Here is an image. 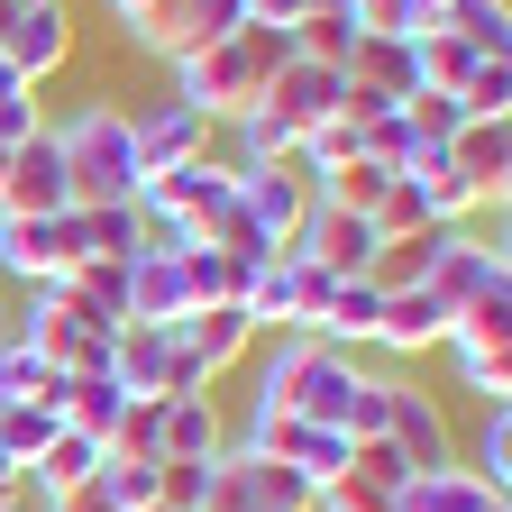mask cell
Instances as JSON below:
<instances>
[{"instance_id": "obj_1", "label": "cell", "mask_w": 512, "mask_h": 512, "mask_svg": "<svg viewBox=\"0 0 512 512\" xmlns=\"http://www.w3.org/2000/svg\"><path fill=\"white\" fill-rule=\"evenodd\" d=\"M384 394H394V375H366L348 348H320L302 330H275V357H266V375H256V412L320 421V430H339L348 448L384 430Z\"/></svg>"}, {"instance_id": "obj_2", "label": "cell", "mask_w": 512, "mask_h": 512, "mask_svg": "<svg viewBox=\"0 0 512 512\" xmlns=\"http://www.w3.org/2000/svg\"><path fill=\"white\" fill-rule=\"evenodd\" d=\"M293 64V28H229L220 46H202V55H183L174 64V101L183 110H202L211 128H229V119H247L256 101H266V83Z\"/></svg>"}, {"instance_id": "obj_3", "label": "cell", "mask_w": 512, "mask_h": 512, "mask_svg": "<svg viewBox=\"0 0 512 512\" xmlns=\"http://www.w3.org/2000/svg\"><path fill=\"white\" fill-rule=\"evenodd\" d=\"M55 156H64V183H74V211H101V202H138V138H128V110L119 101H83L55 119Z\"/></svg>"}, {"instance_id": "obj_4", "label": "cell", "mask_w": 512, "mask_h": 512, "mask_svg": "<svg viewBox=\"0 0 512 512\" xmlns=\"http://www.w3.org/2000/svg\"><path fill=\"white\" fill-rule=\"evenodd\" d=\"M10 339L37 348L55 375H101V366H110V339H119V320H101L92 302H74L64 284H37L28 311L10 320Z\"/></svg>"}, {"instance_id": "obj_5", "label": "cell", "mask_w": 512, "mask_h": 512, "mask_svg": "<svg viewBox=\"0 0 512 512\" xmlns=\"http://www.w3.org/2000/svg\"><path fill=\"white\" fill-rule=\"evenodd\" d=\"M128 211H147V220H174L183 238H211L229 211H238V165L211 147V156H192V165H165L138 183V202Z\"/></svg>"}, {"instance_id": "obj_6", "label": "cell", "mask_w": 512, "mask_h": 512, "mask_svg": "<svg viewBox=\"0 0 512 512\" xmlns=\"http://www.w3.org/2000/svg\"><path fill=\"white\" fill-rule=\"evenodd\" d=\"M229 448L293 467L311 494L330 485V476H348V439H339V430H320V421H293V412H256V403H247V421H238V439H229Z\"/></svg>"}, {"instance_id": "obj_7", "label": "cell", "mask_w": 512, "mask_h": 512, "mask_svg": "<svg viewBox=\"0 0 512 512\" xmlns=\"http://www.w3.org/2000/svg\"><path fill=\"white\" fill-rule=\"evenodd\" d=\"M494 284H512V256H503V238H485V229H430L421 293H430L439 311H467V302H476V293H494Z\"/></svg>"}, {"instance_id": "obj_8", "label": "cell", "mask_w": 512, "mask_h": 512, "mask_svg": "<svg viewBox=\"0 0 512 512\" xmlns=\"http://www.w3.org/2000/svg\"><path fill=\"white\" fill-rule=\"evenodd\" d=\"M110 375H119V394H138V403H165V394H211V384L183 366V348H174L165 320H119V339H110Z\"/></svg>"}, {"instance_id": "obj_9", "label": "cell", "mask_w": 512, "mask_h": 512, "mask_svg": "<svg viewBox=\"0 0 512 512\" xmlns=\"http://www.w3.org/2000/svg\"><path fill=\"white\" fill-rule=\"evenodd\" d=\"M83 220L74 211H55V220H0V275H10V284H64V275H74L83 266Z\"/></svg>"}, {"instance_id": "obj_10", "label": "cell", "mask_w": 512, "mask_h": 512, "mask_svg": "<svg viewBox=\"0 0 512 512\" xmlns=\"http://www.w3.org/2000/svg\"><path fill=\"white\" fill-rule=\"evenodd\" d=\"M229 28H247V0H165V10H147L138 28H128V46L156 55V64H183V55L220 46Z\"/></svg>"}, {"instance_id": "obj_11", "label": "cell", "mask_w": 512, "mask_h": 512, "mask_svg": "<svg viewBox=\"0 0 512 512\" xmlns=\"http://www.w3.org/2000/svg\"><path fill=\"white\" fill-rule=\"evenodd\" d=\"M55 211H74V183H64L55 128H37L28 147L0 156V220H55Z\"/></svg>"}, {"instance_id": "obj_12", "label": "cell", "mask_w": 512, "mask_h": 512, "mask_svg": "<svg viewBox=\"0 0 512 512\" xmlns=\"http://www.w3.org/2000/svg\"><path fill=\"white\" fill-rule=\"evenodd\" d=\"M238 211H247L256 238L284 256L293 229H302V211H311V174H302L293 156H284V165H238Z\"/></svg>"}, {"instance_id": "obj_13", "label": "cell", "mask_w": 512, "mask_h": 512, "mask_svg": "<svg viewBox=\"0 0 512 512\" xmlns=\"http://www.w3.org/2000/svg\"><path fill=\"white\" fill-rule=\"evenodd\" d=\"M0 64L37 92L46 74H64L74 64V0H37V10L10 19V37H0Z\"/></svg>"}, {"instance_id": "obj_14", "label": "cell", "mask_w": 512, "mask_h": 512, "mask_svg": "<svg viewBox=\"0 0 512 512\" xmlns=\"http://www.w3.org/2000/svg\"><path fill=\"white\" fill-rule=\"evenodd\" d=\"M439 156H448V174H458L476 202L503 220V192H512V119H458V138H448Z\"/></svg>"}, {"instance_id": "obj_15", "label": "cell", "mask_w": 512, "mask_h": 512, "mask_svg": "<svg viewBox=\"0 0 512 512\" xmlns=\"http://www.w3.org/2000/svg\"><path fill=\"white\" fill-rule=\"evenodd\" d=\"M384 439L403 448V467H458V439H448V412L421 394L412 375H394V394H384Z\"/></svg>"}, {"instance_id": "obj_16", "label": "cell", "mask_w": 512, "mask_h": 512, "mask_svg": "<svg viewBox=\"0 0 512 512\" xmlns=\"http://www.w3.org/2000/svg\"><path fill=\"white\" fill-rule=\"evenodd\" d=\"M174 348H183V366L202 375V384H220L247 348H256V320L238 311V302H211V311H183L174 320Z\"/></svg>"}, {"instance_id": "obj_17", "label": "cell", "mask_w": 512, "mask_h": 512, "mask_svg": "<svg viewBox=\"0 0 512 512\" xmlns=\"http://www.w3.org/2000/svg\"><path fill=\"white\" fill-rule=\"evenodd\" d=\"M339 64H311V55H293L284 64V74L266 83V101H256V110H266L275 128H284V138H302V128H320V119H339Z\"/></svg>"}, {"instance_id": "obj_18", "label": "cell", "mask_w": 512, "mask_h": 512, "mask_svg": "<svg viewBox=\"0 0 512 512\" xmlns=\"http://www.w3.org/2000/svg\"><path fill=\"white\" fill-rule=\"evenodd\" d=\"M220 448H229L220 394H165V403H156V458H174V467H211Z\"/></svg>"}, {"instance_id": "obj_19", "label": "cell", "mask_w": 512, "mask_h": 512, "mask_svg": "<svg viewBox=\"0 0 512 512\" xmlns=\"http://www.w3.org/2000/svg\"><path fill=\"white\" fill-rule=\"evenodd\" d=\"M128 138H138V165L165 174V165H192V156H211V119L202 110H183L174 92L156 110H128Z\"/></svg>"}, {"instance_id": "obj_20", "label": "cell", "mask_w": 512, "mask_h": 512, "mask_svg": "<svg viewBox=\"0 0 512 512\" xmlns=\"http://www.w3.org/2000/svg\"><path fill=\"white\" fill-rule=\"evenodd\" d=\"M439 339H448V311H439L421 284H403V293L375 302V348H384V357H430Z\"/></svg>"}, {"instance_id": "obj_21", "label": "cell", "mask_w": 512, "mask_h": 512, "mask_svg": "<svg viewBox=\"0 0 512 512\" xmlns=\"http://www.w3.org/2000/svg\"><path fill=\"white\" fill-rule=\"evenodd\" d=\"M339 74L366 83V92H384V101H412V92H421V74H412V37H357Z\"/></svg>"}, {"instance_id": "obj_22", "label": "cell", "mask_w": 512, "mask_h": 512, "mask_svg": "<svg viewBox=\"0 0 512 512\" xmlns=\"http://www.w3.org/2000/svg\"><path fill=\"white\" fill-rule=\"evenodd\" d=\"M101 458H110L101 439H83V430H55V439H46V458L28 467V494H37V503L74 494V485H92V476H101Z\"/></svg>"}, {"instance_id": "obj_23", "label": "cell", "mask_w": 512, "mask_h": 512, "mask_svg": "<svg viewBox=\"0 0 512 512\" xmlns=\"http://www.w3.org/2000/svg\"><path fill=\"white\" fill-rule=\"evenodd\" d=\"M394 512H503V494H485L467 467H421V476L394 494Z\"/></svg>"}, {"instance_id": "obj_24", "label": "cell", "mask_w": 512, "mask_h": 512, "mask_svg": "<svg viewBox=\"0 0 512 512\" xmlns=\"http://www.w3.org/2000/svg\"><path fill=\"white\" fill-rule=\"evenodd\" d=\"M192 302H183V266L174 256H128V320H183Z\"/></svg>"}, {"instance_id": "obj_25", "label": "cell", "mask_w": 512, "mask_h": 512, "mask_svg": "<svg viewBox=\"0 0 512 512\" xmlns=\"http://www.w3.org/2000/svg\"><path fill=\"white\" fill-rule=\"evenodd\" d=\"M375 302H384V293H375L366 275H348V284L330 293V311H320V330H311V339H320V348H348V357L375 348Z\"/></svg>"}, {"instance_id": "obj_26", "label": "cell", "mask_w": 512, "mask_h": 512, "mask_svg": "<svg viewBox=\"0 0 512 512\" xmlns=\"http://www.w3.org/2000/svg\"><path fill=\"white\" fill-rule=\"evenodd\" d=\"M430 28H448V37L476 46V55H512V0H439Z\"/></svg>"}, {"instance_id": "obj_27", "label": "cell", "mask_w": 512, "mask_h": 512, "mask_svg": "<svg viewBox=\"0 0 512 512\" xmlns=\"http://www.w3.org/2000/svg\"><path fill=\"white\" fill-rule=\"evenodd\" d=\"M467 476H476L485 494H503V503H512V403H485L476 448H467Z\"/></svg>"}, {"instance_id": "obj_28", "label": "cell", "mask_w": 512, "mask_h": 512, "mask_svg": "<svg viewBox=\"0 0 512 512\" xmlns=\"http://www.w3.org/2000/svg\"><path fill=\"white\" fill-rule=\"evenodd\" d=\"M448 339H458V348H512V284L476 293L467 311H448Z\"/></svg>"}, {"instance_id": "obj_29", "label": "cell", "mask_w": 512, "mask_h": 512, "mask_svg": "<svg viewBox=\"0 0 512 512\" xmlns=\"http://www.w3.org/2000/svg\"><path fill=\"white\" fill-rule=\"evenodd\" d=\"M55 366L37 357V348H19V339H0V412H10V403H55Z\"/></svg>"}, {"instance_id": "obj_30", "label": "cell", "mask_w": 512, "mask_h": 512, "mask_svg": "<svg viewBox=\"0 0 512 512\" xmlns=\"http://www.w3.org/2000/svg\"><path fill=\"white\" fill-rule=\"evenodd\" d=\"M64 293L92 302L101 320H128V266H119V256H83V266L64 275Z\"/></svg>"}, {"instance_id": "obj_31", "label": "cell", "mask_w": 512, "mask_h": 512, "mask_svg": "<svg viewBox=\"0 0 512 512\" xmlns=\"http://www.w3.org/2000/svg\"><path fill=\"white\" fill-rule=\"evenodd\" d=\"M101 494H110L119 512L165 503V458H101Z\"/></svg>"}, {"instance_id": "obj_32", "label": "cell", "mask_w": 512, "mask_h": 512, "mask_svg": "<svg viewBox=\"0 0 512 512\" xmlns=\"http://www.w3.org/2000/svg\"><path fill=\"white\" fill-rule=\"evenodd\" d=\"M64 421H55V403H10V412H0V448H10V458H19V476L46 458V439H55Z\"/></svg>"}, {"instance_id": "obj_33", "label": "cell", "mask_w": 512, "mask_h": 512, "mask_svg": "<svg viewBox=\"0 0 512 512\" xmlns=\"http://www.w3.org/2000/svg\"><path fill=\"white\" fill-rule=\"evenodd\" d=\"M448 357H458V384L476 403H512V348H458V339H439Z\"/></svg>"}, {"instance_id": "obj_34", "label": "cell", "mask_w": 512, "mask_h": 512, "mask_svg": "<svg viewBox=\"0 0 512 512\" xmlns=\"http://www.w3.org/2000/svg\"><path fill=\"white\" fill-rule=\"evenodd\" d=\"M439 10H430V0H348V28L357 37H421Z\"/></svg>"}, {"instance_id": "obj_35", "label": "cell", "mask_w": 512, "mask_h": 512, "mask_svg": "<svg viewBox=\"0 0 512 512\" xmlns=\"http://www.w3.org/2000/svg\"><path fill=\"white\" fill-rule=\"evenodd\" d=\"M458 119H512V55L476 64V74L458 83Z\"/></svg>"}, {"instance_id": "obj_36", "label": "cell", "mask_w": 512, "mask_h": 512, "mask_svg": "<svg viewBox=\"0 0 512 512\" xmlns=\"http://www.w3.org/2000/svg\"><path fill=\"white\" fill-rule=\"evenodd\" d=\"M74 220H83V247L92 256H119V266L138 256V211H128V202H101V211H74Z\"/></svg>"}, {"instance_id": "obj_37", "label": "cell", "mask_w": 512, "mask_h": 512, "mask_svg": "<svg viewBox=\"0 0 512 512\" xmlns=\"http://www.w3.org/2000/svg\"><path fill=\"white\" fill-rule=\"evenodd\" d=\"M394 494H403V485H375V476L348 467V476H330V485L311 494V512H394Z\"/></svg>"}, {"instance_id": "obj_38", "label": "cell", "mask_w": 512, "mask_h": 512, "mask_svg": "<svg viewBox=\"0 0 512 512\" xmlns=\"http://www.w3.org/2000/svg\"><path fill=\"white\" fill-rule=\"evenodd\" d=\"M202 512H275V503H256L238 448H220V458H211V485H202Z\"/></svg>"}, {"instance_id": "obj_39", "label": "cell", "mask_w": 512, "mask_h": 512, "mask_svg": "<svg viewBox=\"0 0 512 512\" xmlns=\"http://www.w3.org/2000/svg\"><path fill=\"white\" fill-rule=\"evenodd\" d=\"M238 467H247L256 503H275V512H311V485H302L293 467H275V458H247V448H238Z\"/></svg>"}, {"instance_id": "obj_40", "label": "cell", "mask_w": 512, "mask_h": 512, "mask_svg": "<svg viewBox=\"0 0 512 512\" xmlns=\"http://www.w3.org/2000/svg\"><path fill=\"white\" fill-rule=\"evenodd\" d=\"M403 128L421 138V156H439L448 138H458V101H439V92H412V101H403Z\"/></svg>"}, {"instance_id": "obj_41", "label": "cell", "mask_w": 512, "mask_h": 512, "mask_svg": "<svg viewBox=\"0 0 512 512\" xmlns=\"http://www.w3.org/2000/svg\"><path fill=\"white\" fill-rule=\"evenodd\" d=\"M348 46H357V28L330 19V10H311V19L293 28V55H311V64H348Z\"/></svg>"}, {"instance_id": "obj_42", "label": "cell", "mask_w": 512, "mask_h": 512, "mask_svg": "<svg viewBox=\"0 0 512 512\" xmlns=\"http://www.w3.org/2000/svg\"><path fill=\"white\" fill-rule=\"evenodd\" d=\"M330 293H339V275H320L311 256H293V330H302V339L320 330V311H330Z\"/></svg>"}, {"instance_id": "obj_43", "label": "cell", "mask_w": 512, "mask_h": 512, "mask_svg": "<svg viewBox=\"0 0 512 512\" xmlns=\"http://www.w3.org/2000/svg\"><path fill=\"white\" fill-rule=\"evenodd\" d=\"M37 128H46V110H37V92H28V83H19V92H0V156L28 147Z\"/></svg>"}, {"instance_id": "obj_44", "label": "cell", "mask_w": 512, "mask_h": 512, "mask_svg": "<svg viewBox=\"0 0 512 512\" xmlns=\"http://www.w3.org/2000/svg\"><path fill=\"white\" fill-rule=\"evenodd\" d=\"M247 19H256V28H302L311 0H247Z\"/></svg>"}, {"instance_id": "obj_45", "label": "cell", "mask_w": 512, "mask_h": 512, "mask_svg": "<svg viewBox=\"0 0 512 512\" xmlns=\"http://www.w3.org/2000/svg\"><path fill=\"white\" fill-rule=\"evenodd\" d=\"M46 512H119V503H110V494H101V476H92V485H74V494H55Z\"/></svg>"}, {"instance_id": "obj_46", "label": "cell", "mask_w": 512, "mask_h": 512, "mask_svg": "<svg viewBox=\"0 0 512 512\" xmlns=\"http://www.w3.org/2000/svg\"><path fill=\"white\" fill-rule=\"evenodd\" d=\"M101 10H110V28H119V37H128V28H138V19H147V10H165V0H101Z\"/></svg>"}, {"instance_id": "obj_47", "label": "cell", "mask_w": 512, "mask_h": 512, "mask_svg": "<svg viewBox=\"0 0 512 512\" xmlns=\"http://www.w3.org/2000/svg\"><path fill=\"white\" fill-rule=\"evenodd\" d=\"M28 476H19V458H10V448H0V494H19Z\"/></svg>"}, {"instance_id": "obj_48", "label": "cell", "mask_w": 512, "mask_h": 512, "mask_svg": "<svg viewBox=\"0 0 512 512\" xmlns=\"http://www.w3.org/2000/svg\"><path fill=\"white\" fill-rule=\"evenodd\" d=\"M0 512H46V503H37L28 485H19V494H0Z\"/></svg>"}, {"instance_id": "obj_49", "label": "cell", "mask_w": 512, "mask_h": 512, "mask_svg": "<svg viewBox=\"0 0 512 512\" xmlns=\"http://www.w3.org/2000/svg\"><path fill=\"white\" fill-rule=\"evenodd\" d=\"M10 19H19V0H0V37H10Z\"/></svg>"}, {"instance_id": "obj_50", "label": "cell", "mask_w": 512, "mask_h": 512, "mask_svg": "<svg viewBox=\"0 0 512 512\" xmlns=\"http://www.w3.org/2000/svg\"><path fill=\"white\" fill-rule=\"evenodd\" d=\"M311 10H330V19H348V0H311Z\"/></svg>"}, {"instance_id": "obj_51", "label": "cell", "mask_w": 512, "mask_h": 512, "mask_svg": "<svg viewBox=\"0 0 512 512\" xmlns=\"http://www.w3.org/2000/svg\"><path fill=\"white\" fill-rule=\"evenodd\" d=\"M0 92H19V74H10V64H0Z\"/></svg>"}, {"instance_id": "obj_52", "label": "cell", "mask_w": 512, "mask_h": 512, "mask_svg": "<svg viewBox=\"0 0 512 512\" xmlns=\"http://www.w3.org/2000/svg\"><path fill=\"white\" fill-rule=\"evenodd\" d=\"M0 339H10V311H0Z\"/></svg>"}, {"instance_id": "obj_53", "label": "cell", "mask_w": 512, "mask_h": 512, "mask_svg": "<svg viewBox=\"0 0 512 512\" xmlns=\"http://www.w3.org/2000/svg\"><path fill=\"white\" fill-rule=\"evenodd\" d=\"M147 512H174V503H147Z\"/></svg>"}, {"instance_id": "obj_54", "label": "cell", "mask_w": 512, "mask_h": 512, "mask_svg": "<svg viewBox=\"0 0 512 512\" xmlns=\"http://www.w3.org/2000/svg\"><path fill=\"white\" fill-rule=\"evenodd\" d=\"M19 10H37V0H19Z\"/></svg>"}]
</instances>
